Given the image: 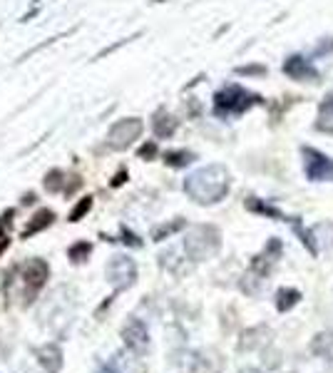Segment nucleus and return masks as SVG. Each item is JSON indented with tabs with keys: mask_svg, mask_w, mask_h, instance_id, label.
Listing matches in <instances>:
<instances>
[{
	"mask_svg": "<svg viewBox=\"0 0 333 373\" xmlns=\"http://www.w3.org/2000/svg\"><path fill=\"white\" fill-rule=\"evenodd\" d=\"M50 276V267L43 259H28L12 269L6 281V294L18 306H30L37 298L40 289L45 286Z\"/></svg>",
	"mask_w": 333,
	"mask_h": 373,
	"instance_id": "1",
	"label": "nucleus"
},
{
	"mask_svg": "<svg viewBox=\"0 0 333 373\" xmlns=\"http://www.w3.org/2000/svg\"><path fill=\"white\" fill-rule=\"evenodd\" d=\"M184 192L197 204H216L229 192V172L222 164H211V167L199 169V172H194L184 182Z\"/></svg>",
	"mask_w": 333,
	"mask_h": 373,
	"instance_id": "2",
	"label": "nucleus"
},
{
	"mask_svg": "<svg viewBox=\"0 0 333 373\" xmlns=\"http://www.w3.org/2000/svg\"><path fill=\"white\" fill-rule=\"evenodd\" d=\"M219 247H222V234H219V229L211 227V224L194 227L184 239V254L189 256L194 264L204 259H211V256L219 251Z\"/></svg>",
	"mask_w": 333,
	"mask_h": 373,
	"instance_id": "3",
	"label": "nucleus"
},
{
	"mask_svg": "<svg viewBox=\"0 0 333 373\" xmlns=\"http://www.w3.org/2000/svg\"><path fill=\"white\" fill-rule=\"evenodd\" d=\"M182 356H184V358L182 361L174 358V363L187 373H224V366H227L222 351H216V348L184 351Z\"/></svg>",
	"mask_w": 333,
	"mask_h": 373,
	"instance_id": "4",
	"label": "nucleus"
},
{
	"mask_svg": "<svg viewBox=\"0 0 333 373\" xmlns=\"http://www.w3.org/2000/svg\"><path fill=\"white\" fill-rule=\"evenodd\" d=\"M105 274H107V281H110L112 289H115V294L127 291V289H130V286L137 281L135 261H132L130 256H124V254L112 256L110 264H107V269H105Z\"/></svg>",
	"mask_w": 333,
	"mask_h": 373,
	"instance_id": "5",
	"label": "nucleus"
},
{
	"mask_svg": "<svg viewBox=\"0 0 333 373\" xmlns=\"http://www.w3.org/2000/svg\"><path fill=\"white\" fill-rule=\"evenodd\" d=\"M256 102V95L247 93V90H241V87L231 85L227 87V90H222V93L216 95V112L219 115H234V112H244L249 110V107Z\"/></svg>",
	"mask_w": 333,
	"mask_h": 373,
	"instance_id": "6",
	"label": "nucleus"
},
{
	"mask_svg": "<svg viewBox=\"0 0 333 373\" xmlns=\"http://www.w3.org/2000/svg\"><path fill=\"white\" fill-rule=\"evenodd\" d=\"M122 341H124V348H130V351H135V354L144 356L149 351L147 323H144L142 318L130 316L122 326Z\"/></svg>",
	"mask_w": 333,
	"mask_h": 373,
	"instance_id": "7",
	"label": "nucleus"
},
{
	"mask_svg": "<svg viewBox=\"0 0 333 373\" xmlns=\"http://www.w3.org/2000/svg\"><path fill=\"white\" fill-rule=\"evenodd\" d=\"M105 371L107 373H149V368L140 354H135L130 348H122V351H115V354L107 358Z\"/></svg>",
	"mask_w": 333,
	"mask_h": 373,
	"instance_id": "8",
	"label": "nucleus"
},
{
	"mask_svg": "<svg viewBox=\"0 0 333 373\" xmlns=\"http://www.w3.org/2000/svg\"><path fill=\"white\" fill-rule=\"evenodd\" d=\"M274 341V331L266 326V323H259V326H251L241 334L239 338V351L241 354H254V351H266L272 348Z\"/></svg>",
	"mask_w": 333,
	"mask_h": 373,
	"instance_id": "9",
	"label": "nucleus"
},
{
	"mask_svg": "<svg viewBox=\"0 0 333 373\" xmlns=\"http://www.w3.org/2000/svg\"><path fill=\"white\" fill-rule=\"evenodd\" d=\"M303 167H306V174L309 180L314 182H323V180H333V162L328 160L326 155L316 152V149H303Z\"/></svg>",
	"mask_w": 333,
	"mask_h": 373,
	"instance_id": "10",
	"label": "nucleus"
},
{
	"mask_svg": "<svg viewBox=\"0 0 333 373\" xmlns=\"http://www.w3.org/2000/svg\"><path fill=\"white\" fill-rule=\"evenodd\" d=\"M142 132V122L140 119H124L117 122L110 132V144L112 147H127L130 142H135L137 137Z\"/></svg>",
	"mask_w": 333,
	"mask_h": 373,
	"instance_id": "11",
	"label": "nucleus"
},
{
	"mask_svg": "<svg viewBox=\"0 0 333 373\" xmlns=\"http://www.w3.org/2000/svg\"><path fill=\"white\" fill-rule=\"evenodd\" d=\"M37 363L43 366L45 373H60L62 371V363H65V361H62L60 343L50 341V343H45V346L37 348Z\"/></svg>",
	"mask_w": 333,
	"mask_h": 373,
	"instance_id": "12",
	"label": "nucleus"
},
{
	"mask_svg": "<svg viewBox=\"0 0 333 373\" xmlns=\"http://www.w3.org/2000/svg\"><path fill=\"white\" fill-rule=\"evenodd\" d=\"M284 73L291 75L294 80H316V70L311 68L303 57H291L284 62Z\"/></svg>",
	"mask_w": 333,
	"mask_h": 373,
	"instance_id": "13",
	"label": "nucleus"
},
{
	"mask_svg": "<svg viewBox=\"0 0 333 373\" xmlns=\"http://www.w3.org/2000/svg\"><path fill=\"white\" fill-rule=\"evenodd\" d=\"M55 222V211H50V209H40L37 214H32V219L28 222V227L23 229V239H28V236H32V234H37V231H43V229H48L50 224Z\"/></svg>",
	"mask_w": 333,
	"mask_h": 373,
	"instance_id": "14",
	"label": "nucleus"
},
{
	"mask_svg": "<svg viewBox=\"0 0 333 373\" xmlns=\"http://www.w3.org/2000/svg\"><path fill=\"white\" fill-rule=\"evenodd\" d=\"M311 351H314L318 358L333 363V331H321V334L316 336L314 341H311Z\"/></svg>",
	"mask_w": 333,
	"mask_h": 373,
	"instance_id": "15",
	"label": "nucleus"
},
{
	"mask_svg": "<svg viewBox=\"0 0 333 373\" xmlns=\"http://www.w3.org/2000/svg\"><path fill=\"white\" fill-rule=\"evenodd\" d=\"M298 301H301V291H298V289H278V294H276L278 311H291Z\"/></svg>",
	"mask_w": 333,
	"mask_h": 373,
	"instance_id": "16",
	"label": "nucleus"
},
{
	"mask_svg": "<svg viewBox=\"0 0 333 373\" xmlns=\"http://www.w3.org/2000/svg\"><path fill=\"white\" fill-rule=\"evenodd\" d=\"M93 254V244L90 242H77L68 249V256L73 264H80V261H87V256Z\"/></svg>",
	"mask_w": 333,
	"mask_h": 373,
	"instance_id": "17",
	"label": "nucleus"
},
{
	"mask_svg": "<svg viewBox=\"0 0 333 373\" xmlns=\"http://www.w3.org/2000/svg\"><path fill=\"white\" fill-rule=\"evenodd\" d=\"M318 130L333 132V97H328L321 105V119H318Z\"/></svg>",
	"mask_w": 333,
	"mask_h": 373,
	"instance_id": "18",
	"label": "nucleus"
},
{
	"mask_svg": "<svg viewBox=\"0 0 333 373\" xmlns=\"http://www.w3.org/2000/svg\"><path fill=\"white\" fill-rule=\"evenodd\" d=\"M62 177H65V172H60V169H53V172H48V177H45V189H48V192H60L62 189Z\"/></svg>",
	"mask_w": 333,
	"mask_h": 373,
	"instance_id": "19",
	"label": "nucleus"
},
{
	"mask_svg": "<svg viewBox=\"0 0 333 373\" xmlns=\"http://www.w3.org/2000/svg\"><path fill=\"white\" fill-rule=\"evenodd\" d=\"M90 209H93V197H85L80 204H75V209L70 211V222H80Z\"/></svg>",
	"mask_w": 333,
	"mask_h": 373,
	"instance_id": "20",
	"label": "nucleus"
},
{
	"mask_svg": "<svg viewBox=\"0 0 333 373\" xmlns=\"http://www.w3.org/2000/svg\"><path fill=\"white\" fill-rule=\"evenodd\" d=\"M182 227H184V222H182V219H177V222H172V224H164V227H160V229H155V242H162V239H164V236H169V234H174V231H179L182 229Z\"/></svg>",
	"mask_w": 333,
	"mask_h": 373,
	"instance_id": "21",
	"label": "nucleus"
},
{
	"mask_svg": "<svg viewBox=\"0 0 333 373\" xmlns=\"http://www.w3.org/2000/svg\"><path fill=\"white\" fill-rule=\"evenodd\" d=\"M191 160H194V155H189V152H169V155H166V162H169L172 167H184Z\"/></svg>",
	"mask_w": 333,
	"mask_h": 373,
	"instance_id": "22",
	"label": "nucleus"
},
{
	"mask_svg": "<svg viewBox=\"0 0 333 373\" xmlns=\"http://www.w3.org/2000/svg\"><path fill=\"white\" fill-rule=\"evenodd\" d=\"M142 157H152L155 155V144H149V147H142V152H140Z\"/></svg>",
	"mask_w": 333,
	"mask_h": 373,
	"instance_id": "23",
	"label": "nucleus"
},
{
	"mask_svg": "<svg viewBox=\"0 0 333 373\" xmlns=\"http://www.w3.org/2000/svg\"><path fill=\"white\" fill-rule=\"evenodd\" d=\"M241 373H261V371H256V368H247V371H241Z\"/></svg>",
	"mask_w": 333,
	"mask_h": 373,
	"instance_id": "24",
	"label": "nucleus"
}]
</instances>
